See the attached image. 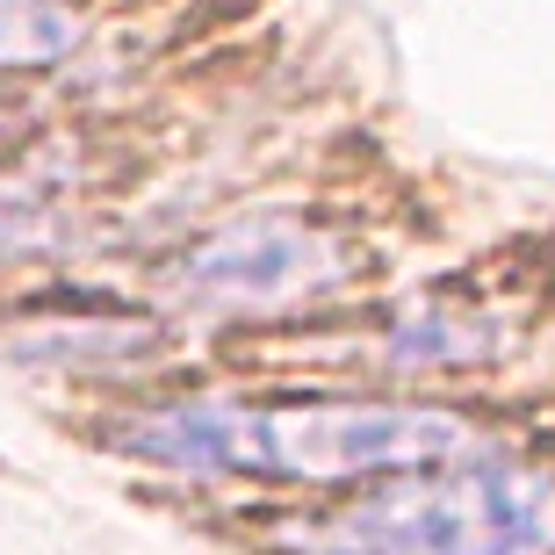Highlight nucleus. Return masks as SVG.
I'll return each instance as SVG.
<instances>
[{
	"mask_svg": "<svg viewBox=\"0 0 555 555\" xmlns=\"http://www.w3.org/2000/svg\"><path fill=\"white\" fill-rule=\"evenodd\" d=\"M268 555H555V462L476 454L304 498L260 527Z\"/></svg>",
	"mask_w": 555,
	"mask_h": 555,
	"instance_id": "nucleus-1",
	"label": "nucleus"
},
{
	"mask_svg": "<svg viewBox=\"0 0 555 555\" xmlns=\"http://www.w3.org/2000/svg\"><path fill=\"white\" fill-rule=\"evenodd\" d=\"M361 268L369 253L339 217L310 203H253L195 231L159 268V296L181 325H282L353 288Z\"/></svg>",
	"mask_w": 555,
	"mask_h": 555,
	"instance_id": "nucleus-2",
	"label": "nucleus"
},
{
	"mask_svg": "<svg viewBox=\"0 0 555 555\" xmlns=\"http://www.w3.org/2000/svg\"><path fill=\"white\" fill-rule=\"evenodd\" d=\"M15 332H0V353L29 375L51 383H152L173 361V318L130 310L102 288H43L37 304H22L8 318Z\"/></svg>",
	"mask_w": 555,
	"mask_h": 555,
	"instance_id": "nucleus-3",
	"label": "nucleus"
},
{
	"mask_svg": "<svg viewBox=\"0 0 555 555\" xmlns=\"http://www.w3.org/2000/svg\"><path fill=\"white\" fill-rule=\"evenodd\" d=\"M519 347L513 310L483 304V296H454V288H426L375 325V361L383 375L404 383H440V375H483Z\"/></svg>",
	"mask_w": 555,
	"mask_h": 555,
	"instance_id": "nucleus-4",
	"label": "nucleus"
},
{
	"mask_svg": "<svg viewBox=\"0 0 555 555\" xmlns=\"http://www.w3.org/2000/svg\"><path fill=\"white\" fill-rule=\"evenodd\" d=\"M80 246H87V217L73 195H51L43 181L0 173V274L73 268Z\"/></svg>",
	"mask_w": 555,
	"mask_h": 555,
	"instance_id": "nucleus-5",
	"label": "nucleus"
},
{
	"mask_svg": "<svg viewBox=\"0 0 555 555\" xmlns=\"http://www.w3.org/2000/svg\"><path fill=\"white\" fill-rule=\"evenodd\" d=\"M87 51V15L73 0H0V80H37Z\"/></svg>",
	"mask_w": 555,
	"mask_h": 555,
	"instance_id": "nucleus-6",
	"label": "nucleus"
},
{
	"mask_svg": "<svg viewBox=\"0 0 555 555\" xmlns=\"http://www.w3.org/2000/svg\"><path fill=\"white\" fill-rule=\"evenodd\" d=\"M22 144H29V108H22L15 94H0V166L15 159Z\"/></svg>",
	"mask_w": 555,
	"mask_h": 555,
	"instance_id": "nucleus-7",
	"label": "nucleus"
}]
</instances>
